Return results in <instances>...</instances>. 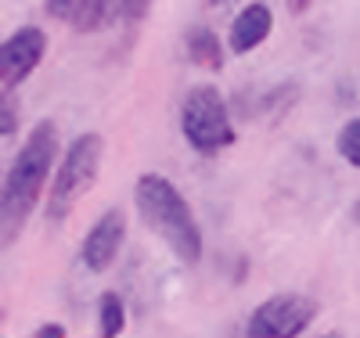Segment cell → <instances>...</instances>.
Returning a JSON list of instances; mask_svg holds the SVG:
<instances>
[{
  "mask_svg": "<svg viewBox=\"0 0 360 338\" xmlns=\"http://www.w3.org/2000/svg\"><path fill=\"white\" fill-rule=\"evenodd\" d=\"M188 58L195 61L198 69H209V72H220L224 65V47H220V37L213 33V29H205V25H195L191 33H188Z\"/></svg>",
  "mask_w": 360,
  "mask_h": 338,
  "instance_id": "10",
  "label": "cell"
},
{
  "mask_svg": "<svg viewBox=\"0 0 360 338\" xmlns=\"http://www.w3.org/2000/svg\"><path fill=\"white\" fill-rule=\"evenodd\" d=\"M127 327V306L115 292H105L98 299V334L101 338H119Z\"/></svg>",
  "mask_w": 360,
  "mask_h": 338,
  "instance_id": "11",
  "label": "cell"
},
{
  "mask_svg": "<svg viewBox=\"0 0 360 338\" xmlns=\"http://www.w3.org/2000/svg\"><path fill=\"white\" fill-rule=\"evenodd\" d=\"M314 317H317V302L310 295L281 292L256 306L245 324V334L249 338H299L314 324Z\"/></svg>",
  "mask_w": 360,
  "mask_h": 338,
  "instance_id": "5",
  "label": "cell"
},
{
  "mask_svg": "<svg viewBox=\"0 0 360 338\" xmlns=\"http://www.w3.org/2000/svg\"><path fill=\"white\" fill-rule=\"evenodd\" d=\"M44 11L72 25L76 33H98L112 18H119V4H108V0H47Z\"/></svg>",
  "mask_w": 360,
  "mask_h": 338,
  "instance_id": "8",
  "label": "cell"
},
{
  "mask_svg": "<svg viewBox=\"0 0 360 338\" xmlns=\"http://www.w3.org/2000/svg\"><path fill=\"white\" fill-rule=\"evenodd\" d=\"M54 159H58V122L44 119L22 141L18 155L4 176V195H0V241L4 245H15L25 220L33 216L37 202L44 198L47 176L54 169Z\"/></svg>",
  "mask_w": 360,
  "mask_h": 338,
  "instance_id": "1",
  "label": "cell"
},
{
  "mask_svg": "<svg viewBox=\"0 0 360 338\" xmlns=\"http://www.w3.org/2000/svg\"><path fill=\"white\" fill-rule=\"evenodd\" d=\"M335 148H339V155H342L349 166H356V169H360V119H349L346 126L339 130Z\"/></svg>",
  "mask_w": 360,
  "mask_h": 338,
  "instance_id": "12",
  "label": "cell"
},
{
  "mask_svg": "<svg viewBox=\"0 0 360 338\" xmlns=\"http://www.w3.org/2000/svg\"><path fill=\"white\" fill-rule=\"evenodd\" d=\"M324 338H339V334H324Z\"/></svg>",
  "mask_w": 360,
  "mask_h": 338,
  "instance_id": "16",
  "label": "cell"
},
{
  "mask_svg": "<svg viewBox=\"0 0 360 338\" xmlns=\"http://www.w3.org/2000/svg\"><path fill=\"white\" fill-rule=\"evenodd\" d=\"M44 51H47V37L37 25H22L4 40V47H0V83H4V94L22 79H29V72H37V65L44 61Z\"/></svg>",
  "mask_w": 360,
  "mask_h": 338,
  "instance_id": "6",
  "label": "cell"
},
{
  "mask_svg": "<svg viewBox=\"0 0 360 338\" xmlns=\"http://www.w3.org/2000/svg\"><path fill=\"white\" fill-rule=\"evenodd\" d=\"M123 238H127V212L119 209V205H112L105 216L86 230V238L79 245V256H83L86 270L105 273L115 263L119 249H123Z\"/></svg>",
  "mask_w": 360,
  "mask_h": 338,
  "instance_id": "7",
  "label": "cell"
},
{
  "mask_svg": "<svg viewBox=\"0 0 360 338\" xmlns=\"http://www.w3.org/2000/svg\"><path fill=\"white\" fill-rule=\"evenodd\" d=\"M33 338H65V327L62 324H44V327H37Z\"/></svg>",
  "mask_w": 360,
  "mask_h": 338,
  "instance_id": "13",
  "label": "cell"
},
{
  "mask_svg": "<svg viewBox=\"0 0 360 338\" xmlns=\"http://www.w3.org/2000/svg\"><path fill=\"white\" fill-rule=\"evenodd\" d=\"M310 8V0H292V4H288V11H295V15H303Z\"/></svg>",
  "mask_w": 360,
  "mask_h": 338,
  "instance_id": "15",
  "label": "cell"
},
{
  "mask_svg": "<svg viewBox=\"0 0 360 338\" xmlns=\"http://www.w3.org/2000/svg\"><path fill=\"white\" fill-rule=\"evenodd\" d=\"M270 29H274V15H270L266 4H245L242 11L234 15L231 22V51L234 54H249L256 51L266 37H270Z\"/></svg>",
  "mask_w": 360,
  "mask_h": 338,
  "instance_id": "9",
  "label": "cell"
},
{
  "mask_svg": "<svg viewBox=\"0 0 360 338\" xmlns=\"http://www.w3.org/2000/svg\"><path fill=\"white\" fill-rule=\"evenodd\" d=\"M180 134L198 155H217L234 144V126L224 94L213 83H198L184 94L180 105Z\"/></svg>",
  "mask_w": 360,
  "mask_h": 338,
  "instance_id": "4",
  "label": "cell"
},
{
  "mask_svg": "<svg viewBox=\"0 0 360 338\" xmlns=\"http://www.w3.org/2000/svg\"><path fill=\"white\" fill-rule=\"evenodd\" d=\"M134 205L141 212L144 227L152 234H159L180 263L195 266L202 259V230L195 223V212L169 176L141 173L134 183Z\"/></svg>",
  "mask_w": 360,
  "mask_h": 338,
  "instance_id": "2",
  "label": "cell"
},
{
  "mask_svg": "<svg viewBox=\"0 0 360 338\" xmlns=\"http://www.w3.org/2000/svg\"><path fill=\"white\" fill-rule=\"evenodd\" d=\"M11 130H15V112H11V101L4 98V130H0V134H4V137H8Z\"/></svg>",
  "mask_w": 360,
  "mask_h": 338,
  "instance_id": "14",
  "label": "cell"
},
{
  "mask_svg": "<svg viewBox=\"0 0 360 338\" xmlns=\"http://www.w3.org/2000/svg\"><path fill=\"white\" fill-rule=\"evenodd\" d=\"M101 159H105L101 134H79V137H72L62 166H58V173H54L51 191H47V216L51 220H65L69 212L76 209V202L94 188Z\"/></svg>",
  "mask_w": 360,
  "mask_h": 338,
  "instance_id": "3",
  "label": "cell"
}]
</instances>
